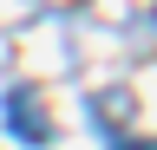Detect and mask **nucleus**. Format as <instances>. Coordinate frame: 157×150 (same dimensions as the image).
<instances>
[{"instance_id": "1", "label": "nucleus", "mask_w": 157, "mask_h": 150, "mask_svg": "<svg viewBox=\"0 0 157 150\" xmlns=\"http://www.w3.org/2000/svg\"><path fill=\"white\" fill-rule=\"evenodd\" d=\"M7 124H13V137L20 144H46L52 137V124H46V98H39V91H26V85H13L7 91Z\"/></svg>"}]
</instances>
